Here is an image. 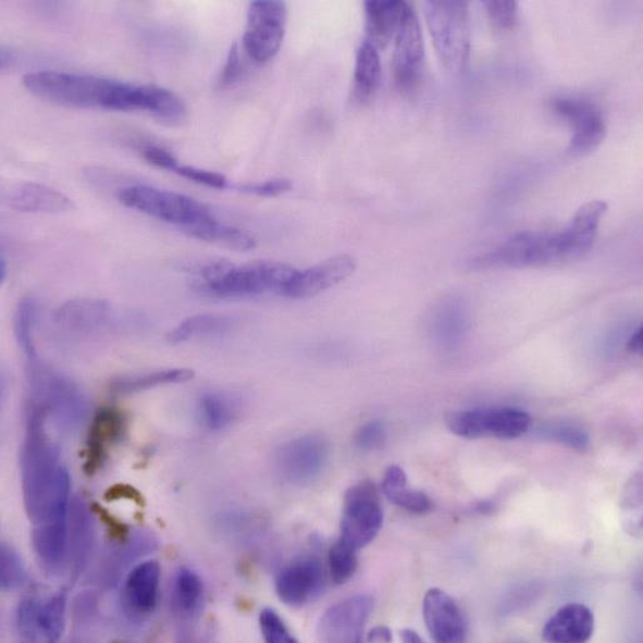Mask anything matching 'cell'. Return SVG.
Segmentation results:
<instances>
[{
	"label": "cell",
	"mask_w": 643,
	"mask_h": 643,
	"mask_svg": "<svg viewBox=\"0 0 643 643\" xmlns=\"http://www.w3.org/2000/svg\"><path fill=\"white\" fill-rule=\"evenodd\" d=\"M46 417L28 408L22 448V486L25 511L33 528L69 522L71 475L60 448L49 440Z\"/></svg>",
	"instance_id": "obj_1"
},
{
	"label": "cell",
	"mask_w": 643,
	"mask_h": 643,
	"mask_svg": "<svg viewBox=\"0 0 643 643\" xmlns=\"http://www.w3.org/2000/svg\"><path fill=\"white\" fill-rule=\"evenodd\" d=\"M298 270L277 261H254L236 265L212 261L199 270V288L221 298H246L273 294L283 296Z\"/></svg>",
	"instance_id": "obj_2"
},
{
	"label": "cell",
	"mask_w": 643,
	"mask_h": 643,
	"mask_svg": "<svg viewBox=\"0 0 643 643\" xmlns=\"http://www.w3.org/2000/svg\"><path fill=\"white\" fill-rule=\"evenodd\" d=\"M424 15L441 62L450 73L465 72L471 53L470 4L461 0H430L424 4Z\"/></svg>",
	"instance_id": "obj_3"
},
{
	"label": "cell",
	"mask_w": 643,
	"mask_h": 643,
	"mask_svg": "<svg viewBox=\"0 0 643 643\" xmlns=\"http://www.w3.org/2000/svg\"><path fill=\"white\" fill-rule=\"evenodd\" d=\"M119 81L97 75L55 71L29 73L23 85L33 96L70 108H102L107 110Z\"/></svg>",
	"instance_id": "obj_4"
},
{
	"label": "cell",
	"mask_w": 643,
	"mask_h": 643,
	"mask_svg": "<svg viewBox=\"0 0 643 643\" xmlns=\"http://www.w3.org/2000/svg\"><path fill=\"white\" fill-rule=\"evenodd\" d=\"M119 200L131 210L153 217L158 221L177 225L188 233L213 219L206 205L177 191L160 189L146 185H133L119 191Z\"/></svg>",
	"instance_id": "obj_5"
},
{
	"label": "cell",
	"mask_w": 643,
	"mask_h": 643,
	"mask_svg": "<svg viewBox=\"0 0 643 643\" xmlns=\"http://www.w3.org/2000/svg\"><path fill=\"white\" fill-rule=\"evenodd\" d=\"M29 407L53 419L65 429H73L85 420L87 404L74 384L46 367L37 359L29 361Z\"/></svg>",
	"instance_id": "obj_6"
},
{
	"label": "cell",
	"mask_w": 643,
	"mask_h": 643,
	"mask_svg": "<svg viewBox=\"0 0 643 643\" xmlns=\"http://www.w3.org/2000/svg\"><path fill=\"white\" fill-rule=\"evenodd\" d=\"M531 423L528 412L514 407L465 409L449 413L446 419L448 430L467 440L519 438L530 430Z\"/></svg>",
	"instance_id": "obj_7"
},
{
	"label": "cell",
	"mask_w": 643,
	"mask_h": 643,
	"mask_svg": "<svg viewBox=\"0 0 643 643\" xmlns=\"http://www.w3.org/2000/svg\"><path fill=\"white\" fill-rule=\"evenodd\" d=\"M382 524L383 509L374 483L361 481L349 487L345 495L339 541L356 551L361 549L379 536Z\"/></svg>",
	"instance_id": "obj_8"
},
{
	"label": "cell",
	"mask_w": 643,
	"mask_h": 643,
	"mask_svg": "<svg viewBox=\"0 0 643 643\" xmlns=\"http://www.w3.org/2000/svg\"><path fill=\"white\" fill-rule=\"evenodd\" d=\"M287 18L285 2L256 0L249 4L244 48L255 62L265 63L277 55L285 40Z\"/></svg>",
	"instance_id": "obj_9"
},
{
	"label": "cell",
	"mask_w": 643,
	"mask_h": 643,
	"mask_svg": "<svg viewBox=\"0 0 643 643\" xmlns=\"http://www.w3.org/2000/svg\"><path fill=\"white\" fill-rule=\"evenodd\" d=\"M562 261L565 258L559 232H520L475 263L482 267L505 265L524 269Z\"/></svg>",
	"instance_id": "obj_10"
},
{
	"label": "cell",
	"mask_w": 643,
	"mask_h": 643,
	"mask_svg": "<svg viewBox=\"0 0 643 643\" xmlns=\"http://www.w3.org/2000/svg\"><path fill=\"white\" fill-rule=\"evenodd\" d=\"M107 110L120 112H147L169 125H180L187 120L188 110L172 90L153 85L116 83Z\"/></svg>",
	"instance_id": "obj_11"
},
{
	"label": "cell",
	"mask_w": 643,
	"mask_h": 643,
	"mask_svg": "<svg viewBox=\"0 0 643 643\" xmlns=\"http://www.w3.org/2000/svg\"><path fill=\"white\" fill-rule=\"evenodd\" d=\"M329 458V441L319 434H306L283 444L275 456V465L283 480L305 486L319 479Z\"/></svg>",
	"instance_id": "obj_12"
},
{
	"label": "cell",
	"mask_w": 643,
	"mask_h": 643,
	"mask_svg": "<svg viewBox=\"0 0 643 643\" xmlns=\"http://www.w3.org/2000/svg\"><path fill=\"white\" fill-rule=\"evenodd\" d=\"M553 110L573 127V137L567 153L572 157L589 156L603 144L607 125L603 111L591 100L576 97H558Z\"/></svg>",
	"instance_id": "obj_13"
},
{
	"label": "cell",
	"mask_w": 643,
	"mask_h": 643,
	"mask_svg": "<svg viewBox=\"0 0 643 643\" xmlns=\"http://www.w3.org/2000/svg\"><path fill=\"white\" fill-rule=\"evenodd\" d=\"M65 592L21 601L15 614L16 631L25 642H58L65 628Z\"/></svg>",
	"instance_id": "obj_14"
},
{
	"label": "cell",
	"mask_w": 643,
	"mask_h": 643,
	"mask_svg": "<svg viewBox=\"0 0 643 643\" xmlns=\"http://www.w3.org/2000/svg\"><path fill=\"white\" fill-rule=\"evenodd\" d=\"M373 607L374 599L370 595H357L339 601L321 617L317 628L319 639L334 643L361 642Z\"/></svg>",
	"instance_id": "obj_15"
},
{
	"label": "cell",
	"mask_w": 643,
	"mask_h": 643,
	"mask_svg": "<svg viewBox=\"0 0 643 643\" xmlns=\"http://www.w3.org/2000/svg\"><path fill=\"white\" fill-rule=\"evenodd\" d=\"M115 322L113 306L96 298H75L57 308L53 323L73 337H90L104 332Z\"/></svg>",
	"instance_id": "obj_16"
},
{
	"label": "cell",
	"mask_w": 643,
	"mask_h": 643,
	"mask_svg": "<svg viewBox=\"0 0 643 643\" xmlns=\"http://www.w3.org/2000/svg\"><path fill=\"white\" fill-rule=\"evenodd\" d=\"M424 63V44L419 16L407 3L403 24L396 36L394 73L400 89H411L419 83Z\"/></svg>",
	"instance_id": "obj_17"
},
{
	"label": "cell",
	"mask_w": 643,
	"mask_h": 643,
	"mask_svg": "<svg viewBox=\"0 0 643 643\" xmlns=\"http://www.w3.org/2000/svg\"><path fill=\"white\" fill-rule=\"evenodd\" d=\"M425 628L441 643H459L467 639L466 616L457 601L440 589H432L423 599Z\"/></svg>",
	"instance_id": "obj_18"
},
{
	"label": "cell",
	"mask_w": 643,
	"mask_h": 643,
	"mask_svg": "<svg viewBox=\"0 0 643 643\" xmlns=\"http://www.w3.org/2000/svg\"><path fill=\"white\" fill-rule=\"evenodd\" d=\"M325 586L323 566L317 559L292 562L275 580V591L283 604L300 607L316 599Z\"/></svg>",
	"instance_id": "obj_19"
},
{
	"label": "cell",
	"mask_w": 643,
	"mask_h": 643,
	"mask_svg": "<svg viewBox=\"0 0 643 643\" xmlns=\"http://www.w3.org/2000/svg\"><path fill=\"white\" fill-rule=\"evenodd\" d=\"M127 428V419L121 409L102 407L95 413L89 424L86 444L85 472L95 475L102 469L113 447Z\"/></svg>",
	"instance_id": "obj_20"
},
{
	"label": "cell",
	"mask_w": 643,
	"mask_h": 643,
	"mask_svg": "<svg viewBox=\"0 0 643 643\" xmlns=\"http://www.w3.org/2000/svg\"><path fill=\"white\" fill-rule=\"evenodd\" d=\"M356 269L357 262L353 256L331 257L310 269L298 271L283 297L299 299L320 295L348 280Z\"/></svg>",
	"instance_id": "obj_21"
},
{
	"label": "cell",
	"mask_w": 643,
	"mask_h": 643,
	"mask_svg": "<svg viewBox=\"0 0 643 643\" xmlns=\"http://www.w3.org/2000/svg\"><path fill=\"white\" fill-rule=\"evenodd\" d=\"M161 566L145 561L132 569L122 589V603L132 619H145L156 611L160 601Z\"/></svg>",
	"instance_id": "obj_22"
},
{
	"label": "cell",
	"mask_w": 643,
	"mask_h": 643,
	"mask_svg": "<svg viewBox=\"0 0 643 643\" xmlns=\"http://www.w3.org/2000/svg\"><path fill=\"white\" fill-rule=\"evenodd\" d=\"M604 200H592L576 212L569 227L559 232L561 235L565 261L574 260L594 246L601 221L607 212Z\"/></svg>",
	"instance_id": "obj_23"
},
{
	"label": "cell",
	"mask_w": 643,
	"mask_h": 643,
	"mask_svg": "<svg viewBox=\"0 0 643 643\" xmlns=\"http://www.w3.org/2000/svg\"><path fill=\"white\" fill-rule=\"evenodd\" d=\"M5 203L24 213L61 214L74 210L73 200L40 183H21L7 191Z\"/></svg>",
	"instance_id": "obj_24"
},
{
	"label": "cell",
	"mask_w": 643,
	"mask_h": 643,
	"mask_svg": "<svg viewBox=\"0 0 643 643\" xmlns=\"http://www.w3.org/2000/svg\"><path fill=\"white\" fill-rule=\"evenodd\" d=\"M595 631V616L588 606L570 604L558 609L546 622L544 640L555 643L588 642Z\"/></svg>",
	"instance_id": "obj_25"
},
{
	"label": "cell",
	"mask_w": 643,
	"mask_h": 643,
	"mask_svg": "<svg viewBox=\"0 0 643 643\" xmlns=\"http://www.w3.org/2000/svg\"><path fill=\"white\" fill-rule=\"evenodd\" d=\"M366 39L374 48H386L396 38L403 24L407 3L398 0H375L364 3Z\"/></svg>",
	"instance_id": "obj_26"
},
{
	"label": "cell",
	"mask_w": 643,
	"mask_h": 643,
	"mask_svg": "<svg viewBox=\"0 0 643 643\" xmlns=\"http://www.w3.org/2000/svg\"><path fill=\"white\" fill-rule=\"evenodd\" d=\"M382 75L379 49L363 40L356 53L354 74V98L367 103L378 94Z\"/></svg>",
	"instance_id": "obj_27"
},
{
	"label": "cell",
	"mask_w": 643,
	"mask_h": 643,
	"mask_svg": "<svg viewBox=\"0 0 643 643\" xmlns=\"http://www.w3.org/2000/svg\"><path fill=\"white\" fill-rule=\"evenodd\" d=\"M382 491L392 504L411 514L430 512L432 500L421 491L411 490L407 484V475L398 466H389L384 472Z\"/></svg>",
	"instance_id": "obj_28"
},
{
	"label": "cell",
	"mask_w": 643,
	"mask_h": 643,
	"mask_svg": "<svg viewBox=\"0 0 643 643\" xmlns=\"http://www.w3.org/2000/svg\"><path fill=\"white\" fill-rule=\"evenodd\" d=\"M194 379L195 372L188 369H166L144 374L121 375L111 382V391L116 395H133Z\"/></svg>",
	"instance_id": "obj_29"
},
{
	"label": "cell",
	"mask_w": 643,
	"mask_h": 643,
	"mask_svg": "<svg viewBox=\"0 0 643 643\" xmlns=\"http://www.w3.org/2000/svg\"><path fill=\"white\" fill-rule=\"evenodd\" d=\"M232 324L233 321L227 316H191L189 319L175 325V327L166 334V341L171 342L172 345H180L200 337L217 336V334L230 331Z\"/></svg>",
	"instance_id": "obj_30"
},
{
	"label": "cell",
	"mask_w": 643,
	"mask_h": 643,
	"mask_svg": "<svg viewBox=\"0 0 643 643\" xmlns=\"http://www.w3.org/2000/svg\"><path fill=\"white\" fill-rule=\"evenodd\" d=\"M198 412L208 430L219 432L237 420L238 405L222 392H206L198 400Z\"/></svg>",
	"instance_id": "obj_31"
},
{
	"label": "cell",
	"mask_w": 643,
	"mask_h": 643,
	"mask_svg": "<svg viewBox=\"0 0 643 643\" xmlns=\"http://www.w3.org/2000/svg\"><path fill=\"white\" fill-rule=\"evenodd\" d=\"M205 599V586L200 576L183 567L177 574H175L173 584V601L177 611L183 617H195L202 608Z\"/></svg>",
	"instance_id": "obj_32"
},
{
	"label": "cell",
	"mask_w": 643,
	"mask_h": 643,
	"mask_svg": "<svg viewBox=\"0 0 643 643\" xmlns=\"http://www.w3.org/2000/svg\"><path fill=\"white\" fill-rule=\"evenodd\" d=\"M188 235L208 242V244L236 250L254 249L257 245L256 239L249 233L233 227V225L224 224L217 220L215 217L210 221L199 224Z\"/></svg>",
	"instance_id": "obj_33"
},
{
	"label": "cell",
	"mask_w": 643,
	"mask_h": 643,
	"mask_svg": "<svg viewBox=\"0 0 643 643\" xmlns=\"http://www.w3.org/2000/svg\"><path fill=\"white\" fill-rule=\"evenodd\" d=\"M38 305L35 299L24 298L21 300L14 314V334L23 354L28 361L37 359L35 342V327L37 323Z\"/></svg>",
	"instance_id": "obj_34"
},
{
	"label": "cell",
	"mask_w": 643,
	"mask_h": 643,
	"mask_svg": "<svg viewBox=\"0 0 643 643\" xmlns=\"http://www.w3.org/2000/svg\"><path fill=\"white\" fill-rule=\"evenodd\" d=\"M329 567L331 579L334 583H346L353 579V576L357 571V551L338 540L330 551Z\"/></svg>",
	"instance_id": "obj_35"
},
{
	"label": "cell",
	"mask_w": 643,
	"mask_h": 643,
	"mask_svg": "<svg viewBox=\"0 0 643 643\" xmlns=\"http://www.w3.org/2000/svg\"><path fill=\"white\" fill-rule=\"evenodd\" d=\"M540 433L542 437L579 450V453H584L590 448L589 434L578 424H547Z\"/></svg>",
	"instance_id": "obj_36"
},
{
	"label": "cell",
	"mask_w": 643,
	"mask_h": 643,
	"mask_svg": "<svg viewBox=\"0 0 643 643\" xmlns=\"http://www.w3.org/2000/svg\"><path fill=\"white\" fill-rule=\"evenodd\" d=\"M27 579L21 556L16 551L3 544L0 551V586L4 591L22 586Z\"/></svg>",
	"instance_id": "obj_37"
},
{
	"label": "cell",
	"mask_w": 643,
	"mask_h": 643,
	"mask_svg": "<svg viewBox=\"0 0 643 643\" xmlns=\"http://www.w3.org/2000/svg\"><path fill=\"white\" fill-rule=\"evenodd\" d=\"M260 629L263 639L271 643H294L297 640L292 636L287 626L281 616L272 608H264L260 614Z\"/></svg>",
	"instance_id": "obj_38"
},
{
	"label": "cell",
	"mask_w": 643,
	"mask_h": 643,
	"mask_svg": "<svg viewBox=\"0 0 643 643\" xmlns=\"http://www.w3.org/2000/svg\"><path fill=\"white\" fill-rule=\"evenodd\" d=\"M386 438V425L382 421H370L356 432L355 446L363 453H372V450L380 449Z\"/></svg>",
	"instance_id": "obj_39"
},
{
	"label": "cell",
	"mask_w": 643,
	"mask_h": 643,
	"mask_svg": "<svg viewBox=\"0 0 643 643\" xmlns=\"http://www.w3.org/2000/svg\"><path fill=\"white\" fill-rule=\"evenodd\" d=\"M486 8L490 21L499 30L514 29L517 21H519V4L517 2H491L486 0L483 3Z\"/></svg>",
	"instance_id": "obj_40"
},
{
	"label": "cell",
	"mask_w": 643,
	"mask_h": 643,
	"mask_svg": "<svg viewBox=\"0 0 643 643\" xmlns=\"http://www.w3.org/2000/svg\"><path fill=\"white\" fill-rule=\"evenodd\" d=\"M175 173L182 175L183 178L198 183L207 187L215 189H224L228 187V181L223 174L219 172L197 169V166L180 165Z\"/></svg>",
	"instance_id": "obj_41"
},
{
	"label": "cell",
	"mask_w": 643,
	"mask_h": 643,
	"mask_svg": "<svg viewBox=\"0 0 643 643\" xmlns=\"http://www.w3.org/2000/svg\"><path fill=\"white\" fill-rule=\"evenodd\" d=\"M292 188H294L292 181L287 178H272L263 182L248 183V185L240 186L238 189L248 195L279 197L287 194Z\"/></svg>",
	"instance_id": "obj_42"
},
{
	"label": "cell",
	"mask_w": 643,
	"mask_h": 643,
	"mask_svg": "<svg viewBox=\"0 0 643 643\" xmlns=\"http://www.w3.org/2000/svg\"><path fill=\"white\" fill-rule=\"evenodd\" d=\"M242 74V60L238 45L231 47L227 61H225L224 69L220 75L219 87L228 88L239 79Z\"/></svg>",
	"instance_id": "obj_43"
},
{
	"label": "cell",
	"mask_w": 643,
	"mask_h": 643,
	"mask_svg": "<svg viewBox=\"0 0 643 643\" xmlns=\"http://www.w3.org/2000/svg\"><path fill=\"white\" fill-rule=\"evenodd\" d=\"M141 156L149 164L158 166V169L175 172L180 164L170 150L158 146H147L141 149Z\"/></svg>",
	"instance_id": "obj_44"
},
{
	"label": "cell",
	"mask_w": 643,
	"mask_h": 643,
	"mask_svg": "<svg viewBox=\"0 0 643 643\" xmlns=\"http://www.w3.org/2000/svg\"><path fill=\"white\" fill-rule=\"evenodd\" d=\"M642 478L638 473L633 475L631 481L626 487L623 495V509L626 514H636L641 519V507H642Z\"/></svg>",
	"instance_id": "obj_45"
},
{
	"label": "cell",
	"mask_w": 643,
	"mask_h": 643,
	"mask_svg": "<svg viewBox=\"0 0 643 643\" xmlns=\"http://www.w3.org/2000/svg\"><path fill=\"white\" fill-rule=\"evenodd\" d=\"M104 497L107 500L128 499L132 500V503H135L139 506H145L144 496H141L138 490L128 486V484H114L113 487L106 492Z\"/></svg>",
	"instance_id": "obj_46"
},
{
	"label": "cell",
	"mask_w": 643,
	"mask_h": 643,
	"mask_svg": "<svg viewBox=\"0 0 643 643\" xmlns=\"http://www.w3.org/2000/svg\"><path fill=\"white\" fill-rule=\"evenodd\" d=\"M95 512L99 515L100 520L106 523L108 531L112 534L114 540H119L120 542L127 541L128 537V528L121 521L116 520L115 517L111 516L106 511L104 508L95 505L94 506Z\"/></svg>",
	"instance_id": "obj_47"
},
{
	"label": "cell",
	"mask_w": 643,
	"mask_h": 643,
	"mask_svg": "<svg viewBox=\"0 0 643 643\" xmlns=\"http://www.w3.org/2000/svg\"><path fill=\"white\" fill-rule=\"evenodd\" d=\"M367 641L369 642H391L392 641V632L387 628V626H378L370 631L369 636H367Z\"/></svg>",
	"instance_id": "obj_48"
},
{
	"label": "cell",
	"mask_w": 643,
	"mask_h": 643,
	"mask_svg": "<svg viewBox=\"0 0 643 643\" xmlns=\"http://www.w3.org/2000/svg\"><path fill=\"white\" fill-rule=\"evenodd\" d=\"M628 349L631 354L642 355L643 350V330L640 327L634 332L628 342Z\"/></svg>",
	"instance_id": "obj_49"
},
{
	"label": "cell",
	"mask_w": 643,
	"mask_h": 643,
	"mask_svg": "<svg viewBox=\"0 0 643 643\" xmlns=\"http://www.w3.org/2000/svg\"><path fill=\"white\" fill-rule=\"evenodd\" d=\"M14 60H15L14 52H12V50L3 47L2 54H0V66H2V71H5L8 69V66L12 65Z\"/></svg>",
	"instance_id": "obj_50"
},
{
	"label": "cell",
	"mask_w": 643,
	"mask_h": 643,
	"mask_svg": "<svg viewBox=\"0 0 643 643\" xmlns=\"http://www.w3.org/2000/svg\"><path fill=\"white\" fill-rule=\"evenodd\" d=\"M400 639H403V641L406 643H421V642H423V640L419 636V633H417L413 630H408V629L400 631Z\"/></svg>",
	"instance_id": "obj_51"
},
{
	"label": "cell",
	"mask_w": 643,
	"mask_h": 643,
	"mask_svg": "<svg viewBox=\"0 0 643 643\" xmlns=\"http://www.w3.org/2000/svg\"><path fill=\"white\" fill-rule=\"evenodd\" d=\"M7 275H8V264H7V260L5 257H2V260H0V281L4 282L7 280Z\"/></svg>",
	"instance_id": "obj_52"
}]
</instances>
